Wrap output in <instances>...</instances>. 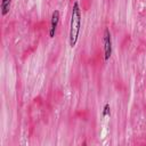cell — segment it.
Wrapping results in <instances>:
<instances>
[{
    "instance_id": "277c9868",
    "label": "cell",
    "mask_w": 146,
    "mask_h": 146,
    "mask_svg": "<svg viewBox=\"0 0 146 146\" xmlns=\"http://www.w3.org/2000/svg\"><path fill=\"white\" fill-rule=\"evenodd\" d=\"M10 3H11V0H1V15L2 16H6L8 13H9V9H10Z\"/></svg>"
},
{
    "instance_id": "5b68a950",
    "label": "cell",
    "mask_w": 146,
    "mask_h": 146,
    "mask_svg": "<svg viewBox=\"0 0 146 146\" xmlns=\"http://www.w3.org/2000/svg\"><path fill=\"white\" fill-rule=\"evenodd\" d=\"M110 114H111V107H110V104L106 103L104 105V108H103V117L110 116Z\"/></svg>"
},
{
    "instance_id": "3957f363",
    "label": "cell",
    "mask_w": 146,
    "mask_h": 146,
    "mask_svg": "<svg viewBox=\"0 0 146 146\" xmlns=\"http://www.w3.org/2000/svg\"><path fill=\"white\" fill-rule=\"evenodd\" d=\"M59 18H60L59 10L55 9L51 14V21H50V27H49V36L50 38L55 36V33H56V30H57V26L59 23Z\"/></svg>"
},
{
    "instance_id": "7a4b0ae2",
    "label": "cell",
    "mask_w": 146,
    "mask_h": 146,
    "mask_svg": "<svg viewBox=\"0 0 146 146\" xmlns=\"http://www.w3.org/2000/svg\"><path fill=\"white\" fill-rule=\"evenodd\" d=\"M103 41H104V59L107 62L112 55V39H111V33L108 29L104 30Z\"/></svg>"
},
{
    "instance_id": "6da1fadb",
    "label": "cell",
    "mask_w": 146,
    "mask_h": 146,
    "mask_svg": "<svg viewBox=\"0 0 146 146\" xmlns=\"http://www.w3.org/2000/svg\"><path fill=\"white\" fill-rule=\"evenodd\" d=\"M81 30V9L79 6V2L75 1L72 7V14H71V23H70V47L74 48L79 34Z\"/></svg>"
}]
</instances>
